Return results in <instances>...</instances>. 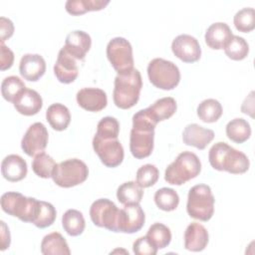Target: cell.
Segmentation results:
<instances>
[{
    "label": "cell",
    "mask_w": 255,
    "mask_h": 255,
    "mask_svg": "<svg viewBox=\"0 0 255 255\" xmlns=\"http://www.w3.org/2000/svg\"><path fill=\"white\" fill-rule=\"evenodd\" d=\"M157 123L147 108L133 115L129 149L135 158L141 159L150 155L153 149L154 128Z\"/></svg>",
    "instance_id": "cell-1"
},
{
    "label": "cell",
    "mask_w": 255,
    "mask_h": 255,
    "mask_svg": "<svg viewBox=\"0 0 255 255\" xmlns=\"http://www.w3.org/2000/svg\"><path fill=\"white\" fill-rule=\"evenodd\" d=\"M210 165L220 171H227L233 174H241L249 169V159L247 155L226 142L218 141L214 143L208 152Z\"/></svg>",
    "instance_id": "cell-2"
},
{
    "label": "cell",
    "mask_w": 255,
    "mask_h": 255,
    "mask_svg": "<svg viewBox=\"0 0 255 255\" xmlns=\"http://www.w3.org/2000/svg\"><path fill=\"white\" fill-rule=\"evenodd\" d=\"M142 87L141 75L137 69L127 73L118 74L115 78L113 100L115 105L123 110H128L136 105Z\"/></svg>",
    "instance_id": "cell-3"
},
{
    "label": "cell",
    "mask_w": 255,
    "mask_h": 255,
    "mask_svg": "<svg viewBox=\"0 0 255 255\" xmlns=\"http://www.w3.org/2000/svg\"><path fill=\"white\" fill-rule=\"evenodd\" d=\"M201 171L198 156L191 151H183L177 155L165 169L164 179L172 185H181L196 177Z\"/></svg>",
    "instance_id": "cell-4"
},
{
    "label": "cell",
    "mask_w": 255,
    "mask_h": 255,
    "mask_svg": "<svg viewBox=\"0 0 255 255\" xmlns=\"http://www.w3.org/2000/svg\"><path fill=\"white\" fill-rule=\"evenodd\" d=\"M214 196L206 184L192 186L187 195L186 210L190 217L206 222L214 213Z\"/></svg>",
    "instance_id": "cell-5"
},
{
    "label": "cell",
    "mask_w": 255,
    "mask_h": 255,
    "mask_svg": "<svg viewBox=\"0 0 255 255\" xmlns=\"http://www.w3.org/2000/svg\"><path fill=\"white\" fill-rule=\"evenodd\" d=\"M39 207V200L27 197L19 192H6L1 196L2 210L23 222L33 223Z\"/></svg>",
    "instance_id": "cell-6"
},
{
    "label": "cell",
    "mask_w": 255,
    "mask_h": 255,
    "mask_svg": "<svg viewBox=\"0 0 255 255\" xmlns=\"http://www.w3.org/2000/svg\"><path fill=\"white\" fill-rule=\"evenodd\" d=\"M147 76L154 87L164 91L174 89L180 81L178 67L171 61L162 58L152 59L148 63Z\"/></svg>",
    "instance_id": "cell-7"
},
{
    "label": "cell",
    "mask_w": 255,
    "mask_h": 255,
    "mask_svg": "<svg viewBox=\"0 0 255 255\" xmlns=\"http://www.w3.org/2000/svg\"><path fill=\"white\" fill-rule=\"evenodd\" d=\"M89 175L87 164L78 158H71L56 163L52 178L60 187L69 188L83 183Z\"/></svg>",
    "instance_id": "cell-8"
},
{
    "label": "cell",
    "mask_w": 255,
    "mask_h": 255,
    "mask_svg": "<svg viewBox=\"0 0 255 255\" xmlns=\"http://www.w3.org/2000/svg\"><path fill=\"white\" fill-rule=\"evenodd\" d=\"M107 57L118 74L127 73L133 69L131 45L123 37L113 38L108 43Z\"/></svg>",
    "instance_id": "cell-9"
},
{
    "label": "cell",
    "mask_w": 255,
    "mask_h": 255,
    "mask_svg": "<svg viewBox=\"0 0 255 255\" xmlns=\"http://www.w3.org/2000/svg\"><path fill=\"white\" fill-rule=\"evenodd\" d=\"M119 213L120 209L117 205L107 198L97 199L90 208V217L93 223L113 232H117Z\"/></svg>",
    "instance_id": "cell-10"
},
{
    "label": "cell",
    "mask_w": 255,
    "mask_h": 255,
    "mask_svg": "<svg viewBox=\"0 0 255 255\" xmlns=\"http://www.w3.org/2000/svg\"><path fill=\"white\" fill-rule=\"evenodd\" d=\"M93 147L107 167H117L124 160V147L118 138H102L95 134Z\"/></svg>",
    "instance_id": "cell-11"
},
{
    "label": "cell",
    "mask_w": 255,
    "mask_h": 255,
    "mask_svg": "<svg viewBox=\"0 0 255 255\" xmlns=\"http://www.w3.org/2000/svg\"><path fill=\"white\" fill-rule=\"evenodd\" d=\"M48 130L42 123H34L26 130L21 140L23 151L29 156H36L44 151L48 143Z\"/></svg>",
    "instance_id": "cell-12"
},
{
    "label": "cell",
    "mask_w": 255,
    "mask_h": 255,
    "mask_svg": "<svg viewBox=\"0 0 255 255\" xmlns=\"http://www.w3.org/2000/svg\"><path fill=\"white\" fill-rule=\"evenodd\" d=\"M144 221L145 215L139 204L125 205L123 209H120L117 232L135 233L142 228Z\"/></svg>",
    "instance_id": "cell-13"
},
{
    "label": "cell",
    "mask_w": 255,
    "mask_h": 255,
    "mask_svg": "<svg viewBox=\"0 0 255 255\" xmlns=\"http://www.w3.org/2000/svg\"><path fill=\"white\" fill-rule=\"evenodd\" d=\"M171 50L174 56L184 63H194L201 56V48L198 41L187 34L175 37L171 43Z\"/></svg>",
    "instance_id": "cell-14"
},
{
    "label": "cell",
    "mask_w": 255,
    "mask_h": 255,
    "mask_svg": "<svg viewBox=\"0 0 255 255\" xmlns=\"http://www.w3.org/2000/svg\"><path fill=\"white\" fill-rule=\"evenodd\" d=\"M54 74L58 81L63 84L73 83L79 75L77 59L70 55L64 47L59 51L54 65Z\"/></svg>",
    "instance_id": "cell-15"
},
{
    "label": "cell",
    "mask_w": 255,
    "mask_h": 255,
    "mask_svg": "<svg viewBox=\"0 0 255 255\" xmlns=\"http://www.w3.org/2000/svg\"><path fill=\"white\" fill-rule=\"evenodd\" d=\"M78 105L88 112H100L107 107L106 92L98 88H84L77 93Z\"/></svg>",
    "instance_id": "cell-16"
},
{
    "label": "cell",
    "mask_w": 255,
    "mask_h": 255,
    "mask_svg": "<svg viewBox=\"0 0 255 255\" xmlns=\"http://www.w3.org/2000/svg\"><path fill=\"white\" fill-rule=\"evenodd\" d=\"M214 138V131L197 124L187 125L182 132V140L186 145L204 149Z\"/></svg>",
    "instance_id": "cell-17"
},
{
    "label": "cell",
    "mask_w": 255,
    "mask_h": 255,
    "mask_svg": "<svg viewBox=\"0 0 255 255\" xmlns=\"http://www.w3.org/2000/svg\"><path fill=\"white\" fill-rule=\"evenodd\" d=\"M92 46V39L88 33L81 30H75L66 37L64 48L77 60H84Z\"/></svg>",
    "instance_id": "cell-18"
},
{
    "label": "cell",
    "mask_w": 255,
    "mask_h": 255,
    "mask_svg": "<svg viewBox=\"0 0 255 255\" xmlns=\"http://www.w3.org/2000/svg\"><path fill=\"white\" fill-rule=\"evenodd\" d=\"M21 76L30 82L38 81L46 72V62L39 54H25L19 64Z\"/></svg>",
    "instance_id": "cell-19"
},
{
    "label": "cell",
    "mask_w": 255,
    "mask_h": 255,
    "mask_svg": "<svg viewBox=\"0 0 255 255\" xmlns=\"http://www.w3.org/2000/svg\"><path fill=\"white\" fill-rule=\"evenodd\" d=\"M27 162L18 154L7 155L1 163V172L3 177L11 182L22 180L27 175Z\"/></svg>",
    "instance_id": "cell-20"
},
{
    "label": "cell",
    "mask_w": 255,
    "mask_h": 255,
    "mask_svg": "<svg viewBox=\"0 0 255 255\" xmlns=\"http://www.w3.org/2000/svg\"><path fill=\"white\" fill-rule=\"evenodd\" d=\"M208 231L206 228L197 223H190L184 232V247L193 252H199L205 249L208 244Z\"/></svg>",
    "instance_id": "cell-21"
},
{
    "label": "cell",
    "mask_w": 255,
    "mask_h": 255,
    "mask_svg": "<svg viewBox=\"0 0 255 255\" xmlns=\"http://www.w3.org/2000/svg\"><path fill=\"white\" fill-rule=\"evenodd\" d=\"M16 111L24 116H34L40 112L43 106L42 97L32 89H25L13 103Z\"/></svg>",
    "instance_id": "cell-22"
},
{
    "label": "cell",
    "mask_w": 255,
    "mask_h": 255,
    "mask_svg": "<svg viewBox=\"0 0 255 255\" xmlns=\"http://www.w3.org/2000/svg\"><path fill=\"white\" fill-rule=\"evenodd\" d=\"M232 36V31L226 23L217 22L211 24L207 28L204 39L209 48L213 50H221L225 48Z\"/></svg>",
    "instance_id": "cell-23"
},
{
    "label": "cell",
    "mask_w": 255,
    "mask_h": 255,
    "mask_svg": "<svg viewBox=\"0 0 255 255\" xmlns=\"http://www.w3.org/2000/svg\"><path fill=\"white\" fill-rule=\"evenodd\" d=\"M46 119L55 130H65L71 122V114L69 109L63 104H52L46 112Z\"/></svg>",
    "instance_id": "cell-24"
},
{
    "label": "cell",
    "mask_w": 255,
    "mask_h": 255,
    "mask_svg": "<svg viewBox=\"0 0 255 255\" xmlns=\"http://www.w3.org/2000/svg\"><path fill=\"white\" fill-rule=\"evenodd\" d=\"M41 253L44 255H70L66 239L59 232L46 235L41 242Z\"/></svg>",
    "instance_id": "cell-25"
},
{
    "label": "cell",
    "mask_w": 255,
    "mask_h": 255,
    "mask_svg": "<svg viewBox=\"0 0 255 255\" xmlns=\"http://www.w3.org/2000/svg\"><path fill=\"white\" fill-rule=\"evenodd\" d=\"M142 196L143 190L135 181H127L117 190V198L124 205L139 204Z\"/></svg>",
    "instance_id": "cell-26"
},
{
    "label": "cell",
    "mask_w": 255,
    "mask_h": 255,
    "mask_svg": "<svg viewBox=\"0 0 255 255\" xmlns=\"http://www.w3.org/2000/svg\"><path fill=\"white\" fill-rule=\"evenodd\" d=\"M109 3V0H68L65 8L69 14L78 16L90 11L102 10Z\"/></svg>",
    "instance_id": "cell-27"
},
{
    "label": "cell",
    "mask_w": 255,
    "mask_h": 255,
    "mask_svg": "<svg viewBox=\"0 0 255 255\" xmlns=\"http://www.w3.org/2000/svg\"><path fill=\"white\" fill-rule=\"evenodd\" d=\"M225 130L227 137L236 143H243L251 135V128L249 123L241 118L231 120L226 125Z\"/></svg>",
    "instance_id": "cell-28"
},
{
    "label": "cell",
    "mask_w": 255,
    "mask_h": 255,
    "mask_svg": "<svg viewBox=\"0 0 255 255\" xmlns=\"http://www.w3.org/2000/svg\"><path fill=\"white\" fill-rule=\"evenodd\" d=\"M64 230L70 236H79L85 230L86 222L83 213L77 209H68L62 217Z\"/></svg>",
    "instance_id": "cell-29"
},
{
    "label": "cell",
    "mask_w": 255,
    "mask_h": 255,
    "mask_svg": "<svg viewBox=\"0 0 255 255\" xmlns=\"http://www.w3.org/2000/svg\"><path fill=\"white\" fill-rule=\"evenodd\" d=\"M145 237L158 250L165 248L170 243L171 232L166 225L155 222L148 228Z\"/></svg>",
    "instance_id": "cell-30"
},
{
    "label": "cell",
    "mask_w": 255,
    "mask_h": 255,
    "mask_svg": "<svg viewBox=\"0 0 255 255\" xmlns=\"http://www.w3.org/2000/svg\"><path fill=\"white\" fill-rule=\"evenodd\" d=\"M153 118L159 123L161 121L167 120L173 116L176 112L177 105L173 98L165 97L155 101L150 107L147 108Z\"/></svg>",
    "instance_id": "cell-31"
},
{
    "label": "cell",
    "mask_w": 255,
    "mask_h": 255,
    "mask_svg": "<svg viewBox=\"0 0 255 255\" xmlns=\"http://www.w3.org/2000/svg\"><path fill=\"white\" fill-rule=\"evenodd\" d=\"M197 116L204 123H215L222 116V106L215 99H206L197 107Z\"/></svg>",
    "instance_id": "cell-32"
},
{
    "label": "cell",
    "mask_w": 255,
    "mask_h": 255,
    "mask_svg": "<svg viewBox=\"0 0 255 255\" xmlns=\"http://www.w3.org/2000/svg\"><path fill=\"white\" fill-rule=\"evenodd\" d=\"M154 202L159 209L163 211H172L178 206L179 196L174 189L162 187L155 191Z\"/></svg>",
    "instance_id": "cell-33"
},
{
    "label": "cell",
    "mask_w": 255,
    "mask_h": 255,
    "mask_svg": "<svg viewBox=\"0 0 255 255\" xmlns=\"http://www.w3.org/2000/svg\"><path fill=\"white\" fill-rule=\"evenodd\" d=\"M25 89V84L17 76L6 77L1 83V94L7 102L14 103Z\"/></svg>",
    "instance_id": "cell-34"
},
{
    "label": "cell",
    "mask_w": 255,
    "mask_h": 255,
    "mask_svg": "<svg viewBox=\"0 0 255 255\" xmlns=\"http://www.w3.org/2000/svg\"><path fill=\"white\" fill-rule=\"evenodd\" d=\"M226 56L234 61L245 59L249 53V46L244 38L233 35L224 48Z\"/></svg>",
    "instance_id": "cell-35"
},
{
    "label": "cell",
    "mask_w": 255,
    "mask_h": 255,
    "mask_svg": "<svg viewBox=\"0 0 255 255\" xmlns=\"http://www.w3.org/2000/svg\"><path fill=\"white\" fill-rule=\"evenodd\" d=\"M57 216V212L53 204L50 202L39 200V207L33 224L38 228H46L51 226Z\"/></svg>",
    "instance_id": "cell-36"
},
{
    "label": "cell",
    "mask_w": 255,
    "mask_h": 255,
    "mask_svg": "<svg viewBox=\"0 0 255 255\" xmlns=\"http://www.w3.org/2000/svg\"><path fill=\"white\" fill-rule=\"evenodd\" d=\"M55 165L56 163L53 157L44 151L37 154L32 161V169L34 173L42 178L52 177Z\"/></svg>",
    "instance_id": "cell-37"
},
{
    "label": "cell",
    "mask_w": 255,
    "mask_h": 255,
    "mask_svg": "<svg viewBox=\"0 0 255 255\" xmlns=\"http://www.w3.org/2000/svg\"><path fill=\"white\" fill-rule=\"evenodd\" d=\"M235 28L239 32L248 33L255 28V11L253 8L246 7L239 10L233 18Z\"/></svg>",
    "instance_id": "cell-38"
},
{
    "label": "cell",
    "mask_w": 255,
    "mask_h": 255,
    "mask_svg": "<svg viewBox=\"0 0 255 255\" xmlns=\"http://www.w3.org/2000/svg\"><path fill=\"white\" fill-rule=\"evenodd\" d=\"M159 177V171L153 164L147 163L140 166L136 171V183L141 187H149L156 183Z\"/></svg>",
    "instance_id": "cell-39"
},
{
    "label": "cell",
    "mask_w": 255,
    "mask_h": 255,
    "mask_svg": "<svg viewBox=\"0 0 255 255\" xmlns=\"http://www.w3.org/2000/svg\"><path fill=\"white\" fill-rule=\"evenodd\" d=\"M120 132V124L116 118L105 117L97 127L96 135L102 138H118Z\"/></svg>",
    "instance_id": "cell-40"
},
{
    "label": "cell",
    "mask_w": 255,
    "mask_h": 255,
    "mask_svg": "<svg viewBox=\"0 0 255 255\" xmlns=\"http://www.w3.org/2000/svg\"><path fill=\"white\" fill-rule=\"evenodd\" d=\"M132 251L136 255H155L157 249L147 240L145 236L137 238L132 244Z\"/></svg>",
    "instance_id": "cell-41"
},
{
    "label": "cell",
    "mask_w": 255,
    "mask_h": 255,
    "mask_svg": "<svg viewBox=\"0 0 255 255\" xmlns=\"http://www.w3.org/2000/svg\"><path fill=\"white\" fill-rule=\"evenodd\" d=\"M14 62V53L4 43L0 44V69L1 71L8 70Z\"/></svg>",
    "instance_id": "cell-42"
},
{
    "label": "cell",
    "mask_w": 255,
    "mask_h": 255,
    "mask_svg": "<svg viewBox=\"0 0 255 255\" xmlns=\"http://www.w3.org/2000/svg\"><path fill=\"white\" fill-rule=\"evenodd\" d=\"M14 33L13 22L5 17L0 18V41L4 43L5 40L9 39Z\"/></svg>",
    "instance_id": "cell-43"
},
{
    "label": "cell",
    "mask_w": 255,
    "mask_h": 255,
    "mask_svg": "<svg viewBox=\"0 0 255 255\" xmlns=\"http://www.w3.org/2000/svg\"><path fill=\"white\" fill-rule=\"evenodd\" d=\"M1 250L4 251L10 246L11 242V236L8 226L4 221H1Z\"/></svg>",
    "instance_id": "cell-44"
},
{
    "label": "cell",
    "mask_w": 255,
    "mask_h": 255,
    "mask_svg": "<svg viewBox=\"0 0 255 255\" xmlns=\"http://www.w3.org/2000/svg\"><path fill=\"white\" fill-rule=\"evenodd\" d=\"M242 113L249 115L251 118L254 117V92L252 91L249 96L244 100L242 106H241Z\"/></svg>",
    "instance_id": "cell-45"
}]
</instances>
